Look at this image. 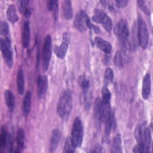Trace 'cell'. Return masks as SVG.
<instances>
[{
	"label": "cell",
	"mask_w": 153,
	"mask_h": 153,
	"mask_svg": "<svg viewBox=\"0 0 153 153\" xmlns=\"http://www.w3.org/2000/svg\"><path fill=\"white\" fill-rule=\"evenodd\" d=\"M7 18L11 23H15L19 20L16 7L14 4H10L7 10Z\"/></svg>",
	"instance_id": "obj_19"
},
{
	"label": "cell",
	"mask_w": 153,
	"mask_h": 153,
	"mask_svg": "<svg viewBox=\"0 0 153 153\" xmlns=\"http://www.w3.org/2000/svg\"><path fill=\"white\" fill-rule=\"evenodd\" d=\"M94 43L99 49L106 53H110L112 50V45L107 41L99 36L94 38Z\"/></svg>",
	"instance_id": "obj_12"
},
{
	"label": "cell",
	"mask_w": 153,
	"mask_h": 153,
	"mask_svg": "<svg viewBox=\"0 0 153 153\" xmlns=\"http://www.w3.org/2000/svg\"><path fill=\"white\" fill-rule=\"evenodd\" d=\"M102 112H103V103L102 101L99 99L97 98L94 105V119L97 123L102 121Z\"/></svg>",
	"instance_id": "obj_15"
},
{
	"label": "cell",
	"mask_w": 153,
	"mask_h": 153,
	"mask_svg": "<svg viewBox=\"0 0 153 153\" xmlns=\"http://www.w3.org/2000/svg\"><path fill=\"white\" fill-rule=\"evenodd\" d=\"M8 140V133L7 130L4 126L1 127V134H0V147L3 149L5 147Z\"/></svg>",
	"instance_id": "obj_27"
},
{
	"label": "cell",
	"mask_w": 153,
	"mask_h": 153,
	"mask_svg": "<svg viewBox=\"0 0 153 153\" xmlns=\"http://www.w3.org/2000/svg\"><path fill=\"white\" fill-rule=\"evenodd\" d=\"M102 25L103 28L107 32H110L112 30V27H113V23H112V20L111 18L109 16H106V17L102 22Z\"/></svg>",
	"instance_id": "obj_33"
},
{
	"label": "cell",
	"mask_w": 153,
	"mask_h": 153,
	"mask_svg": "<svg viewBox=\"0 0 153 153\" xmlns=\"http://www.w3.org/2000/svg\"><path fill=\"white\" fill-rule=\"evenodd\" d=\"M114 72L111 68H107L104 74V86H106L112 81Z\"/></svg>",
	"instance_id": "obj_31"
},
{
	"label": "cell",
	"mask_w": 153,
	"mask_h": 153,
	"mask_svg": "<svg viewBox=\"0 0 153 153\" xmlns=\"http://www.w3.org/2000/svg\"><path fill=\"white\" fill-rule=\"evenodd\" d=\"M115 2L116 4V5L118 8H123L127 6V5L128 3V1L127 0H118V1H115Z\"/></svg>",
	"instance_id": "obj_37"
},
{
	"label": "cell",
	"mask_w": 153,
	"mask_h": 153,
	"mask_svg": "<svg viewBox=\"0 0 153 153\" xmlns=\"http://www.w3.org/2000/svg\"><path fill=\"white\" fill-rule=\"evenodd\" d=\"M0 33L1 35L5 37L9 33V27L8 23L5 21H1L0 24Z\"/></svg>",
	"instance_id": "obj_35"
},
{
	"label": "cell",
	"mask_w": 153,
	"mask_h": 153,
	"mask_svg": "<svg viewBox=\"0 0 153 153\" xmlns=\"http://www.w3.org/2000/svg\"><path fill=\"white\" fill-rule=\"evenodd\" d=\"M133 152H145V149L143 145L142 144H137L135 146L133 147Z\"/></svg>",
	"instance_id": "obj_36"
},
{
	"label": "cell",
	"mask_w": 153,
	"mask_h": 153,
	"mask_svg": "<svg viewBox=\"0 0 153 153\" xmlns=\"http://www.w3.org/2000/svg\"><path fill=\"white\" fill-rule=\"evenodd\" d=\"M114 32L118 39L121 42L123 48H125V50H128L129 29L126 20H121L119 21L115 26Z\"/></svg>",
	"instance_id": "obj_2"
},
{
	"label": "cell",
	"mask_w": 153,
	"mask_h": 153,
	"mask_svg": "<svg viewBox=\"0 0 153 153\" xmlns=\"http://www.w3.org/2000/svg\"><path fill=\"white\" fill-rule=\"evenodd\" d=\"M1 51L3 59L7 65L11 68L13 65V58L11 45V41L8 37L1 38L0 40Z\"/></svg>",
	"instance_id": "obj_6"
},
{
	"label": "cell",
	"mask_w": 153,
	"mask_h": 153,
	"mask_svg": "<svg viewBox=\"0 0 153 153\" xmlns=\"http://www.w3.org/2000/svg\"><path fill=\"white\" fill-rule=\"evenodd\" d=\"M78 83L79 85L85 91L87 90L89 86H90V81L87 78L85 77V75H81L78 76L77 79Z\"/></svg>",
	"instance_id": "obj_30"
},
{
	"label": "cell",
	"mask_w": 153,
	"mask_h": 153,
	"mask_svg": "<svg viewBox=\"0 0 153 153\" xmlns=\"http://www.w3.org/2000/svg\"><path fill=\"white\" fill-rule=\"evenodd\" d=\"M114 63L118 68H121L123 67V58L121 51L117 50L115 52L114 57Z\"/></svg>",
	"instance_id": "obj_29"
},
{
	"label": "cell",
	"mask_w": 153,
	"mask_h": 153,
	"mask_svg": "<svg viewBox=\"0 0 153 153\" xmlns=\"http://www.w3.org/2000/svg\"><path fill=\"white\" fill-rule=\"evenodd\" d=\"M102 102L103 103H110L111 93L106 86H104L102 91Z\"/></svg>",
	"instance_id": "obj_32"
},
{
	"label": "cell",
	"mask_w": 153,
	"mask_h": 153,
	"mask_svg": "<svg viewBox=\"0 0 153 153\" xmlns=\"http://www.w3.org/2000/svg\"><path fill=\"white\" fill-rule=\"evenodd\" d=\"M137 4L139 8L147 16H149L151 14L150 8L148 7L146 4V2L145 1H137Z\"/></svg>",
	"instance_id": "obj_34"
},
{
	"label": "cell",
	"mask_w": 153,
	"mask_h": 153,
	"mask_svg": "<svg viewBox=\"0 0 153 153\" xmlns=\"http://www.w3.org/2000/svg\"><path fill=\"white\" fill-rule=\"evenodd\" d=\"M31 98L32 94L30 91H27L23 98V102H22V110L23 113L25 116L27 117L30 111L31 107Z\"/></svg>",
	"instance_id": "obj_16"
},
{
	"label": "cell",
	"mask_w": 153,
	"mask_h": 153,
	"mask_svg": "<svg viewBox=\"0 0 153 153\" xmlns=\"http://www.w3.org/2000/svg\"><path fill=\"white\" fill-rule=\"evenodd\" d=\"M106 16L107 14L103 10L99 8H95L93 11L92 20L97 23H102Z\"/></svg>",
	"instance_id": "obj_24"
},
{
	"label": "cell",
	"mask_w": 153,
	"mask_h": 153,
	"mask_svg": "<svg viewBox=\"0 0 153 153\" xmlns=\"http://www.w3.org/2000/svg\"><path fill=\"white\" fill-rule=\"evenodd\" d=\"M134 136L138 144L143 145V130L142 126L140 124H137L134 129Z\"/></svg>",
	"instance_id": "obj_26"
},
{
	"label": "cell",
	"mask_w": 153,
	"mask_h": 153,
	"mask_svg": "<svg viewBox=\"0 0 153 153\" xmlns=\"http://www.w3.org/2000/svg\"><path fill=\"white\" fill-rule=\"evenodd\" d=\"M72 108V96L69 90H65L59 99L56 111L58 115L62 119L68 118Z\"/></svg>",
	"instance_id": "obj_1"
},
{
	"label": "cell",
	"mask_w": 153,
	"mask_h": 153,
	"mask_svg": "<svg viewBox=\"0 0 153 153\" xmlns=\"http://www.w3.org/2000/svg\"><path fill=\"white\" fill-rule=\"evenodd\" d=\"M19 8L25 17L28 18L31 15V8L29 6V1H21L19 2Z\"/></svg>",
	"instance_id": "obj_21"
},
{
	"label": "cell",
	"mask_w": 153,
	"mask_h": 153,
	"mask_svg": "<svg viewBox=\"0 0 153 153\" xmlns=\"http://www.w3.org/2000/svg\"><path fill=\"white\" fill-rule=\"evenodd\" d=\"M48 88V78L45 75H39L37 78V90L39 98L45 96Z\"/></svg>",
	"instance_id": "obj_9"
},
{
	"label": "cell",
	"mask_w": 153,
	"mask_h": 153,
	"mask_svg": "<svg viewBox=\"0 0 153 153\" xmlns=\"http://www.w3.org/2000/svg\"><path fill=\"white\" fill-rule=\"evenodd\" d=\"M137 30L138 43L141 48L145 49L148 44L149 34L146 23L140 16H138Z\"/></svg>",
	"instance_id": "obj_4"
},
{
	"label": "cell",
	"mask_w": 153,
	"mask_h": 153,
	"mask_svg": "<svg viewBox=\"0 0 153 153\" xmlns=\"http://www.w3.org/2000/svg\"><path fill=\"white\" fill-rule=\"evenodd\" d=\"M122 142L120 134H117L114 138L112 142L111 152H121L122 151Z\"/></svg>",
	"instance_id": "obj_23"
},
{
	"label": "cell",
	"mask_w": 153,
	"mask_h": 153,
	"mask_svg": "<svg viewBox=\"0 0 153 153\" xmlns=\"http://www.w3.org/2000/svg\"><path fill=\"white\" fill-rule=\"evenodd\" d=\"M151 75L149 73H147L143 78L142 87V97L145 100L148 99L149 96L151 92Z\"/></svg>",
	"instance_id": "obj_10"
},
{
	"label": "cell",
	"mask_w": 153,
	"mask_h": 153,
	"mask_svg": "<svg viewBox=\"0 0 153 153\" xmlns=\"http://www.w3.org/2000/svg\"><path fill=\"white\" fill-rule=\"evenodd\" d=\"M47 8L53 12L55 20L58 19L59 15V2L58 1H48L47 2Z\"/></svg>",
	"instance_id": "obj_25"
},
{
	"label": "cell",
	"mask_w": 153,
	"mask_h": 153,
	"mask_svg": "<svg viewBox=\"0 0 153 153\" xmlns=\"http://www.w3.org/2000/svg\"><path fill=\"white\" fill-rule=\"evenodd\" d=\"M52 53V40L50 35L48 34L45 36L42 51V69L46 71L49 66Z\"/></svg>",
	"instance_id": "obj_5"
},
{
	"label": "cell",
	"mask_w": 153,
	"mask_h": 153,
	"mask_svg": "<svg viewBox=\"0 0 153 153\" xmlns=\"http://www.w3.org/2000/svg\"><path fill=\"white\" fill-rule=\"evenodd\" d=\"M22 45L23 47L25 48H27L29 45L30 41V30L29 22L27 20H26L23 25L22 29Z\"/></svg>",
	"instance_id": "obj_11"
},
{
	"label": "cell",
	"mask_w": 153,
	"mask_h": 153,
	"mask_svg": "<svg viewBox=\"0 0 153 153\" xmlns=\"http://www.w3.org/2000/svg\"><path fill=\"white\" fill-rule=\"evenodd\" d=\"M83 137L84 127L82 121L79 117H76L73 123L71 136V139L76 148L82 145Z\"/></svg>",
	"instance_id": "obj_3"
},
{
	"label": "cell",
	"mask_w": 153,
	"mask_h": 153,
	"mask_svg": "<svg viewBox=\"0 0 153 153\" xmlns=\"http://www.w3.org/2000/svg\"><path fill=\"white\" fill-rule=\"evenodd\" d=\"M69 44V35L68 33L63 35V40L59 46H56L54 50L55 54L60 59H63L66 54Z\"/></svg>",
	"instance_id": "obj_8"
},
{
	"label": "cell",
	"mask_w": 153,
	"mask_h": 153,
	"mask_svg": "<svg viewBox=\"0 0 153 153\" xmlns=\"http://www.w3.org/2000/svg\"><path fill=\"white\" fill-rule=\"evenodd\" d=\"M17 90L20 94H23L25 91V79L24 74L22 69H19L17 75Z\"/></svg>",
	"instance_id": "obj_20"
},
{
	"label": "cell",
	"mask_w": 153,
	"mask_h": 153,
	"mask_svg": "<svg viewBox=\"0 0 153 153\" xmlns=\"http://www.w3.org/2000/svg\"><path fill=\"white\" fill-rule=\"evenodd\" d=\"M62 8L64 18L68 20H71L73 17V10L71 1L69 0L63 1L62 2Z\"/></svg>",
	"instance_id": "obj_14"
},
{
	"label": "cell",
	"mask_w": 153,
	"mask_h": 153,
	"mask_svg": "<svg viewBox=\"0 0 153 153\" xmlns=\"http://www.w3.org/2000/svg\"><path fill=\"white\" fill-rule=\"evenodd\" d=\"M113 114L112 111H111L107 116L105 117L104 121L105 122V134L106 136H108L111 132V130L113 126Z\"/></svg>",
	"instance_id": "obj_22"
},
{
	"label": "cell",
	"mask_w": 153,
	"mask_h": 153,
	"mask_svg": "<svg viewBox=\"0 0 153 153\" xmlns=\"http://www.w3.org/2000/svg\"><path fill=\"white\" fill-rule=\"evenodd\" d=\"M16 142L17 144V149H18V152H20L25 146V131L23 128H18L16 136Z\"/></svg>",
	"instance_id": "obj_18"
},
{
	"label": "cell",
	"mask_w": 153,
	"mask_h": 153,
	"mask_svg": "<svg viewBox=\"0 0 153 153\" xmlns=\"http://www.w3.org/2000/svg\"><path fill=\"white\" fill-rule=\"evenodd\" d=\"M90 20L87 14L84 10H80L76 15L74 25L76 29L81 32H85L87 30V23Z\"/></svg>",
	"instance_id": "obj_7"
},
{
	"label": "cell",
	"mask_w": 153,
	"mask_h": 153,
	"mask_svg": "<svg viewBox=\"0 0 153 153\" xmlns=\"http://www.w3.org/2000/svg\"><path fill=\"white\" fill-rule=\"evenodd\" d=\"M61 132L58 128H55L53 130L51 140H50V151L54 152L56 150L58 147L59 143L60 142L61 139Z\"/></svg>",
	"instance_id": "obj_13"
},
{
	"label": "cell",
	"mask_w": 153,
	"mask_h": 153,
	"mask_svg": "<svg viewBox=\"0 0 153 153\" xmlns=\"http://www.w3.org/2000/svg\"><path fill=\"white\" fill-rule=\"evenodd\" d=\"M76 147L74 145L71 137H66L65 145H64V148H63V152H74L75 151Z\"/></svg>",
	"instance_id": "obj_28"
},
{
	"label": "cell",
	"mask_w": 153,
	"mask_h": 153,
	"mask_svg": "<svg viewBox=\"0 0 153 153\" xmlns=\"http://www.w3.org/2000/svg\"><path fill=\"white\" fill-rule=\"evenodd\" d=\"M4 98L8 110L10 112L13 111L15 107V97L11 90H6L4 91Z\"/></svg>",
	"instance_id": "obj_17"
}]
</instances>
